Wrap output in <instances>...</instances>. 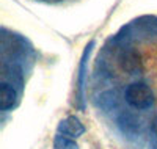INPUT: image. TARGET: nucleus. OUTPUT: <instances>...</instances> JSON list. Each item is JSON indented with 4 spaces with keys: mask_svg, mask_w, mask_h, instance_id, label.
<instances>
[{
    "mask_svg": "<svg viewBox=\"0 0 157 149\" xmlns=\"http://www.w3.org/2000/svg\"><path fill=\"white\" fill-rule=\"evenodd\" d=\"M126 101L137 110H146L154 102V94L149 86L143 83H132L126 90Z\"/></svg>",
    "mask_w": 157,
    "mask_h": 149,
    "instance_id": "f257e3e1",
    "label": "nucleus"
},
{
    "mask_svg": "<svg viewBox=\"0 0 157 149\" xmlns=\"http://www.w3.org/2000/svg\"><path fill=\"white\" fill-rule=\"evenodd\" d=\"M58 132H60V135H63V137L75 138V137H78V135H82L85 132V127L75 116H69V118H66L64 121L60 123Z\"/></svg>",
    "mask_w": 157,
    "mask_h": 149,
    "instance_id": "f03ea898",
    "label": "nucleus"
},
{
    "mask_svg": "<svg viewBox=\"0 0 157 149\" xmlns=\"http://www.w3.org/2000/svg\"><path fill=\"white\" fill-rule=\"evenodd\" d=\"M121 67L129 74H137L140 71V57L135 50H124L120 57Z\"/></svg>",
    "mask_w": 157,
    "mask_h": 149,
    "instance_id": "7ed1b4c3",
    "label": "nucleus"
},
{
    "mask_svg": "<svg viewBox=\"0 0 157 149\" xmlns=\"http://www.w3.org/2000/svg\"><path fill=\"white\" fill-rule=\"evenodd\" d=\"M17 94L16 90L8 83H2L0 85V110H8L13 105L16 104Z\"/></svg>",
    "mask_w": 157,
    "mask_h": 149,
    "instance_id": "20e7f679",
    "label": "nucleus"
},
{
    "mask_svg": "<svg viewBox=\"0 0 157 149\" xmlns=\"http://www.w3.org/2000/svg\"><path fill=\"white\" fill-rule=\"evenodd\" d=\"M54 149H77V144L68 138V137H63V135H58L54 141Z\"/></svg>",
    "mask_w": 157,
    "mask_h": 149,
    "instance_id": "39448f33",
    "label": "nucleus"
},
{
    "mask_svg": "<svg viewBox=\"0 0 157 149\" xmlns=\"http://www.w3.org/2000/svg\"><path fill=\"white\" fill-rule=\"evenodd\" d=\"M152 130L155 132V135H157V118L154 119V123H152Z\"/></svg>",
    "mask_w": 157,
    "mask_h": 149,
    "instance_id": "423d86ee",
    "label": "nucleus"
}]
</instances>
